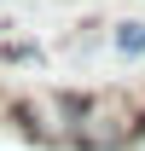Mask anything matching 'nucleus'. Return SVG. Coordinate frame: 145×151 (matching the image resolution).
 Masks as SVG:
<instances>
[{
  "label": "nucleus",
  "mask_w": 145,
  "mask_h": 151,
  "mask_svg": "<svg viewBox=\"0 0 145 151\" xmlns=\"http://www.w3.org/2000/svg\"><path fill=\"white\" fill-rule=\"evenodd\" d=\"M116 52L122 58H139L145 52V23H122V29H116Z\"/></svg>",
  "instance_id": "obj_1"
}]
</instances>
